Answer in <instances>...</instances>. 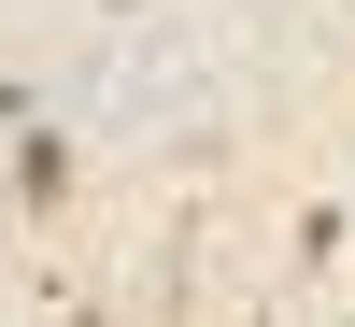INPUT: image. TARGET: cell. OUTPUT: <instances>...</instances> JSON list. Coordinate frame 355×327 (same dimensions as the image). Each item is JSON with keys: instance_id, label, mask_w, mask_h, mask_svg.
<instances>
[{"instance_id": "cell-1", "label": "cell", "mask_w": 355, "mask_h": 327, "mask_svg": "<svg viewBox=\"0 0 355 327\" xmlns=\"http://www.w3.org/2000/svg\"><path fill=\"white\" fill-rule=\"evenodd\" d=\"M0 185H15V214H28V228H43V214H71V142L28 114V128H15V171H0Z\"/></svg>"}, {"instance_id": "cell-3", "label": "cell", "mask_w": 355, "mask_h": 327, "mask_svg": "<svg viewBox=\"0 0 355 327\" xmlns=\"http://www.w3.org/2000/svg\"><path fill=\"white\" fill-rule=\"evenodd\" d=\"M114 15H128V0H114Z\"/></svg>"}, {"instance_id": "cell-2", "label": "cell", "mask_w": 355, "mask_h": 327, "mask_svg": "<svg viewBox=\"0 0 355 327\" xmlns=\"http://www.w3.org/2000/svg\"><path fill=\"white\" fill-rule=\"evenodd\" d=\"M0 228H15V185H0Z\"/></svg>"}]
</instances>
